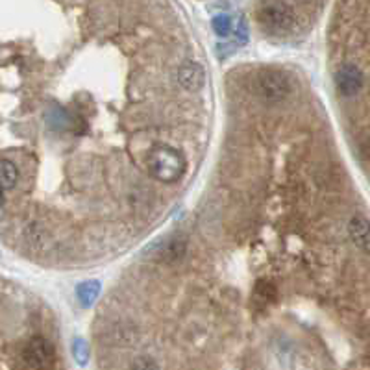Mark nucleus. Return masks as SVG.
I'll use <instances>...</instances> for the list:
<instances>
[{
    "mask_svg": "<svg viewBox=\"0 0 370 370\" xmlns=\"http://www.w3.org/2000/svg\"><path fill=\"white\" fill-rule=\"evenodd\" d=\"M178 80L187 91H199L200 87H204V69L194 61H187L180 67Z\"/></svg>",
    "mask_w": 370,
    "mask_h": 370,
    "instance_id": "obj_6",
    "label": "nucleus"
},
{
    "mask_svg": "<svg viewBox=\"0 0 370 370\" xmlns=\"http://www.w3.org/2000/svg\"><path fill=\"white\" fill-rule=\"evenodd\" d=\"M4 204V191H2V189H0V205Z\"/></svg>",
    "mask_w": 370,
    "mask_h": 370,
    "instance_id": "obj_14",
    "label": "nucleus"
},
{
    "mask_svg": "<svg viewBox=\"0 0 370 370\" xmlns=\"http://www.w3.org/2000/svg\"><path fill=\"white\" fill-rule=\"evenodd\" d=\"M255 89L267 102H282L293 89V83L285 72L276 69H265L255 78Z\"/></svg>",
    "mask_w": 370,
    "mask_h": 370,
    "instance_id": "obj_3",
    "label": "nucleus"
},
{
    "mask_svg": "<svg viewBox=\"0 0 370 370\" xmlns=\"http://www.w3.org/2000/svg\"><path fill=\"white\" fill-rule=\"evenodd\" d=\"M149 171L160 182H176L185 172V158L180 150L167 146V144H158L150 150Z\"/></svg>",
    "mask_w": 370,
    "mask_h": 370,
    "instance_id": "obj_2",
    "label": "nucleus"
},
{
    "mask_svg": "<svg viewBox=\"0 0 370 370\" xmlns=\"http://www.w3.org/2000/svg\"><path fill=\"white\" fill-rule=\"evenodd\" d=\"M100 294V282L91 280V282H83L82 285H78L76 296L82 302V305L89 308L91 304H94V300L99 298Z\"/></svg>",
    "mask_w": 370,
    "mask_h": 370,
    "instance_id": "obj_9",
    "label": "nucleus"
},
{
    "mask_svg": "<svg viewBox=\"0 0 370 370\" xmlns=\"http://www.w3.org/2000/svg\"><path fill=\"white\" fill-rule=\"evenodd\" d=\"M17 180H19V171L17 167L8 160H0V189L6 191V189L15 187Z\"/></svg>",
    "mask_w": 370,
    "mask_h": 370,
    "instance_id": "obj_10",
    "label": "nucleus"
},
{
    "mask_svg": "<svg viewBox=\"0 0 370 370\" xmlns=\"http://www.w3.org/2000/svg\"><path fill=\"white\" fill-rule=\"evenodd\" d=\"M348 232L355 246L363 252H369V221H367V217L355 215L350 221Z\"/></svg>",
    "mask_w": 370,
    "mask_h": 370,
    "instance_id": "obj_8",
    "label": "nucleus"
},
{
    "mask_svg": "<svg viewBox=\"0 0 370 370\" xmlns=\"http://www.w3.org/2000/svg\"><path fill=\"white\" fill-rule=\"evenodd\" d=\"M185 250H187V241H185V237H183V235H174V237L163 241L160 249V258L163 261L174 263V261L182 260Z\"/></svg>",
    "mask_w": 370,
    "mask_h": 370,
    "instance_id": "obj_7",
    "label": "nucleus"
},
{
    "mask_svg": "<svg viewBox=\"0 0 370 370\" xmlns=\"http://www.w3.org/2000/svg\"><path fill=\"white\" fill-rule=\"evenodd\" d=\"M22 358L35 370H47L54 363V346L43 337L30 339L22 350Z\"/></svg>",
    "mask_w": 370,
    "mask_h": 370,
    "instance_id": "obj_4",
    "label": "nucleus"
},
{
    "mask_svg": "<svg viewBox=\"0 0 370 370\" xmlns=\"http://www.w3.org/2000/svg\"><path fill=\"white\" fill-rule=\"evenodd\" d=\"M213 28L219 35H228L232 32V19L228 15H219L213 19Z\"/></svg>",
    "mask_w": 370,
    "mask_h": 370,
    "instance_id": "obj_12",
    "label": "nucleus"
},
{
    "mask_svg": "<svg viewBox=\"0 0 370 370\" xmlns=\"http://www.w3.org/2000/svg\"><path fill=\"white\" fill-rule=\"evenodd\" d=\"M130 370H160V369H158L154 360H150V358H139V360L133 361V365Z\"/></svg>",
    "mask_w": 370,
    "mask_h": 370,
    "instance_id": "obj_13",
    "label": "nucleus"
},
{
    "mask_svg": "<svg viewBox=\"0 0 370 370\" xmlns=\"http://www.w3.org/2000/svg\"><path fill=\"white\" fill-rule=\"evenodd\" d=\"M258 21L271 35H287L296 30L298 11L289 2H261L258 6Z\"/></svg>",
    "mask_w": 370,
    "mask_h": 370,
    "instance_id": "obj_1",
    "label": "nucleus"
},
{
    "mask_svg": "<svg viewBox=\"0 0 370 370\" xmlns=\"http://www.w3.org/2000/svg\"><path fill=\"white\" fill-rule=\"evenodd\" d=\"M72 350H74V360H76L80 365H85V363H87V358H89V350H87V344H85V341H83V339H76V341H74V346H72Z\"/></svg>",
    "mask_w": 370,
    "mask_h": 370,
    "instance_id": "obj_11",
    "label": "nucleus"
},
{
    "mask_svg": "<svg viewBox=\"0 0 370 370\" xmlns=\"http://www.w3.org/2000/svg\"><path fill=\"white\" fill-rule=\"evenodd\" d=\"M335 83H337L339 91L344 96H354L361 91L363 87V74L355 65L352 63H346L337 71L335 74Z\"/></svg>",
    "mask_w": 370,
    "mask_h": 370,
    "instance_id": "obj_5",
    "label": "nucleus"
}]
</instances>
